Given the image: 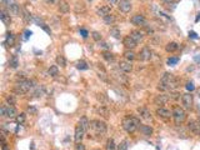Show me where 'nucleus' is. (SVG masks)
<instances>
[{"mask_svg":"<svg viewBox=\"0 0 200 150\" xmlns=\"http://www.w3.org/2000/svg\"><path fill=\"white\" fill-rule=\"evenodd\" d=\"M175 88H178V79L173 74L165 73L161 76L158 89L161 90V91H169V90H173Z\"/></svg>","mask_w":200,"mask_h":150,"instance_id":"1","label":"nucleus"},{"mask_svg":"<svg viewBox=\"0 0 200 150\" xmlns=\"http://www.w3.org/2000/svg\"><path fill=\"white\" fill-rule=\"evenodd\" d=\"M140 120L135 116H131V115H128L123 119V128L126 133L129 134H133L135 133V131L140 128Z\"/></svg>","mask_w":200,"mask_h":150,"instance_id":"2","label":"nucleus"},{"mask_svg":"<svg viewBox=\"0 0 200 150\" xmlns=\"http://www.w3.org/2000/svg\"><path fill=\"white\" fill-rule=\"evenodd\" d=\"M89 129H92L95 135H98V136L101 138L106 133L108 127H106V124L104 121H101V120H92V121H90Z\"/></svg>","mask_w":200,"mask_h":150,"instance_id":"3","label":"nucleus"},{"mask_svg":"<svg viewBox=\"0 0 200 150\" xmlns=\"http://www.w3.org/2000/svg\"><path fill=\"white\" fill-rule=\"evenodd\" d=\"M34 84H35L34 80H29V79H25V80H23V81H18L15 88H14V93L20 94V95L21 94H25V93H28L29 90L34 86Z\"/></svg>","mask_w":200,"mask_h":150,"instance_id":"4","label":"nucleus"},{"mask_svg":"<svg viewBox=\"0 0 200 150\" xmlns=\"http://www.w3.org/2000/svg\"><path fill=\"white\" fill-rule=\"evenodd\" d=\"M173 118H174V121L175 124H183L185 121L186 119V114H185V110L183 109V108L180 106H174L173 108Z\"/></svg>","mask_w":200,"mask_h":150,"instance_id":"5","label":"nucleus"},{"mask_svg":"<svg viewBox=\"0 0 200 150\" xmlns=\"http://www.w3.org/2000/svg\"><path fill=\"white\" fill-rule=\"evenodd\" d=\"M0 114H1V116H5V118H16L18 116V113H16V109L13 106V105H1V108H0Z\"/></svg>","mask_w":200,"mask_h":150,"instance_id":"6","label":"nucleus"},{"mask_svg":"<svg viewBox=\"0 0 200 150\" xmlns=\"http://www.w3.org/2000/svg\"><path fill=\"white\" fill-rule=\"evenodd\" d=\"M130 23L135 26H145L147 25V19L141 14H135L130 18Z\"/></svg>","mask_w":200,"mask_h":150,"instance_id":"7","label":"nucleus"},{"mask_svg":"<svg viewBox=\"0 0 200 150\" xmlns=\"http://www.w3.org/2000/svg\"><path fill=\"white\" fill-rule=\"evenodd\" d=\"M193 103H194V100H193V95L190 93H186V94L181 95V104H183L184 109H191Z\"/></svg>","mask_w":200,"mask_h":150,"instance_id":"8","label":"nucleus"},{"mask_svg":"<svg viewBox=\"0 0 200 150\" xmlns=\"http://www.w3.org/2000/svg\"><path fill=\"white\" fill-rule=\"evenodd\" d=\"M85 133H86V130L84 129V127L80 124V123H78L76 124V127H75V134H74V140L76 141V143H80L81 141V139L84 138V135H85Z\"/></svg>","mask_w":200,"mask_h":150,"instance_id":"9","label":"nucleus"},{"mask_svg":"<svg viewBox=\"0 0 200 150\" xmlns=\"http://www.w3.org/2000/svg\"><path fill=\"white\" fill-rule=\"evenodd\" d=\"M139 60H141V61H149V60L153 58V51H151L148 46H144L143 49L139 53Z\"/></svg>","mask_w":200,"mask_h":150,"instance_id":"10","label":"nucleus"},{"mask_svg":"<svg viewBox=\"0 0 200 150\" xmlns=\"http://www.w3.org/2000/svg\"><path fill=\"white\" fill-rule=\"evenodd\" d=\"M188 129H189L190 133H193L194 135H200V121L190 120V121L188 123Z\"/></svg>","mask_w":200,"mask_h":150,"instance_id":"11","label":"nucleus"},{"mask_svg":"<svg viewBox=\"0 0 200 150\" xmlns=\"http://www.w3.org/2000/svg\"><path fill=\"white\" fill-rule=\"evenodd\" d=\"M169 100H170L169 95H166V94H159V95H156V97L154 98V104L158 105V106H163V105H165Z\"/></svg>","mask_w":200,"mask_h":150,"instance_id":"12","label":"nucleus"},{"mask_svg":"<svg viewBox=\"0 0 200 150\" xmlns=\"http://www.w3.org/2000/svg\"><path fill=\"white\" fill-rule=\"evenodd\" d=\"M118 8L122 13L128 14L131 10V4H130V1H128V0H120V1L118 3Z\"/></svg>","mask_w":200,"mask_h":150,"instance_id":"13","label":"nucleus"},{"mask_svg":"<svg viewBox=\"0 0 200 150\" xmlns=\"http://www.w3.org/2000/svg\"><path fill=\"white\" fill-rule=\"evenodd\" d=\"M156 115L159 118H161V119H169L170 116H173V113L169 109H165V108L160 106V108H158V109H156Z\"/></svg>","mask_w":200,"mask_h":150,"instance_id":"14","label":"nucleus"},{"mask_svg":"<svg viewBox=\"0 0 200 150\" xmlns=\"http://www.w3.org/2000/svg\"><path fill=\"white\" fill-rule=\"evenodd\" d=\"M138 113H139V115H140L141 119L144 120H147V121H151V119H153V116H151V113L149 109H147V108H138Z\"/></svg>","mask_w":200,"mask_h":150,"instance_id":"15","label":"nucleus"},{"mask_svg":"<svg viewBox=\"0 0 200 150\" xmlns=\"http://www.w3.org/2000/svg\"><path fill=\"white\" fill-rule=\"evenodd\" d=\"M123 44L125 45V48H126L128 50H133V49H134V48L138 45V43L130 37V35H128V37H125V38L123 39Z\"/></svg>","mask_w":200,"mask_h":150,"instance_id":"16","label":"nucleus"},{"mask_svg":"<svg viewBox=\"0 0 200 150\" xmlns=\"http://www.w3.org/2000/svg\"><path fill=\"white\" fill-rule=\"evenodd\" d=\"M119 69L124 71V73H130V71L133 70V65L130 61H128V60H122V61L119 63Z\"/></svg>","mask_w":200,"mask_h":150,"instance_id":"17","label":"nucleus"},{"mask_svg":"<svg viewBox=\"0 0 200 150\" xmlns=\"http://www.w3.org/2000/svg\"><path fill=\"white\" fill-rule=\"evenodd\" d=\"M110 11H111V8L109 7V5H101L100 8L96 9V14L101 18H105L106 15L110 14Z\"/></svg>","mask_w":200,"mask_h":150,"instance_id":"18","label":"nucleus"},{"mask_svg":"<svg viewBox=\"0 0 200 150\" xmlns=\"http://www.w3.org/2000/svg\"><path fill=\"white\" fill-rule=\"evenodd\" d=\"M8 13L10 14V15H14V16H18L20 14V7L16 3H11L9 7H8Z\"/></svg>","mask_w":200,"mask_h":150,"instance_id":"19","label":"nucleus"},{"mask_svg":"<svg viewBox=\"0 0 200 150\" xmlns=\"http://www.w3.org/2000/svg\"><path fill=\"white\" fill-rule=\"evenodd\" d=\"M0 19H1V21L5 24V25H10L11 18H10V14L5 9H1V11H0Z\"/></svg>","mask_w":200,"mask_h":150,"instance_id":"20","label":"nucleus"},{"mask_svg":"<svg viewBox=\"0 0 200 150\" xmlns=\"http://www.w3.org/2000/svg\"><path fill=\"white\" fill-rule=\"evenodd\" d=\"M129 35L136 41V43H140V41H143V39H144V33L140 31V30H133V31H130Z\"/></svg>","mask_w":200,"mask_h":150,"instance_id":"21","label":"nucleus"},{"mask_svg":"<svg viewBox=\"0 0 200 150\" xmlns=\"http://www.w3.org/2000/svg\"><path fill=\"white\" fill-rule=\"evenodd\" d=\"M139 130H140V133H141L143 135H145V136L153 135V128H151L150 125H140Z\"/></svg>","mask_w":200,"mask_h":150,"instance_id":"22","label":"nucleus"},{"mask_svg":"<svg viewBox=\"0 0 200 150\" xmlns=\"http://www.w3.org/2000/svg\"><path fill=\"white\" fill-rule=\"evenodd\" d=\"M5 44H7L8 46H10V48L15 45V34H14V33H8V34H7Z\"/></svg>","mask_w":200,"mask_h":150,"instance_id":"23","label":"nucleus"},{"mask_svg":"<svg viewBox=\"0 0 200 150\" xmlns=\"http://www.w3.org/2000/svg\"><path fill=\"white\" fill-rule=\"evenodd\" d=\"M96 113L100 114L103 118H109V116H110V111H109V109H108L106 106H104V105L99 106L98 109H96Z\"/></svg>","mask_w":200,"mask_h":150,"instance_id":"24","label":"nucleus"},{"mask_svg":"<svg viewBox=\"0 0 200 150\" xmlns=\"http://www.w3.org/2000/svg\"><path fill=\"white\" fill-rule=\"evenodd\" d=\"M179 49V44L175 43V41H170V43H168V45L165 46V50L168 53H175Z\"/></svg>","mask_w":200,"mask_h":150,"instance_id":"25","label":"nucleus"},{"mask_svg":"<svg viewBox=\"0 0 200 150\" xmlns=\"http://www.w3.org/2000/svg\"><path fill=\"white\" fill-rule=\"evenodd\" d=\"M59 11L60 13H63V14H65V13H68L69 11V9H70V7H69V4L66 3V1H64V0H60L59 1Z\"/></svg>","mask_w":200,"mask_h":150,"instance_id":"26","label":"nucleus"},{"mask_svg":"<svg viewBox=\"0 0 200 150\" xmlns=\"http://www.w3.org/2000/svg\"><path fill=\"white\" fill-rule=\"evenodd\" d=\"M45 86L44 85H40V86H38L35 89V91L33 93V95L35 98H40V97H43V95H45Z\"/></svg>","mask_w":200,"mask_h":150,"instance_id":"27","label":"nucleus"},{"mask_svg":"<svg viewBox=\"0 0 200 150\" xmlns=\"http://www.w3.org/2000/svg\"><path fill=\"white\" fill-rule=\"evenodd\" d=\"M110 35L113 38H115V39H120L122 38V33H120V29L119 28H116V26H113V28H110Z\"/></svg>","mask_w":200,"mask_h":150,"instance_id":"28","label":"nucleus"},{"mask_svg":"<svg viewBox=\"0 0 200 150\" xmlns=\"http://www.w3.org/2000/svg\"><path fill=\"white\" fill-rule=\"evenodd\" d=\"M124 58L128 60V61H133V60H135L136 55H135V53L133 51V50H126L124 53Z\"/></svg>","mask_w":200,"mask_h":150,"instance_id":"29","label":"nucleus"},{"mask_svg":"<svg viewBox=\"0 0 200 150\" xmlns=\"http://www.w3.org/2000/svg\"><path fill=\"white\" fill-rule=\"evenodd\" d=\"M9 67L11 69H16L18 67H19V59H18L16 55H14L13 58L10 59V61H9Z\"/></svg>","mask_w":200,"mask_h":150,"instance_id":"30","label":"nucleus"},{"mask_svg":"<svg viewBox=\"0 0 200 150\" xmlns=\"http://www.w3.org/2000/svg\"><path fill=\"white\" fill-rule=\"evenodd\" d=\"M101 55H103V58H104L108 63L114 61V59H115V58H114V54H113V53H110V51H104V53L101 54Z\"/></svg>","mask_w":200,"mask_h":150,"instance_id":"31","label":"nucleus"},{"mask_svg":"<svg viewBox=\"0 0 200 150\" xmlns=\"http://www.w3.org/2000/svg\"><path fill=\"white\" fill-rule=\"evenodd\" d=\"M116 149V145H115V141L114 139H108L106 140V145H105V150H115Z\"/></svg>","mask_w":200,"mask_h":150,"instance_id":"32","label":"nucleus"},{"mask_svg":"<svg viewBox=\"0 0 200 150\" xmlns=\"http://www.w3.org/2000/svg\"><path fill=\"white\" fill-rule=\"evenodd\" d=\"M5 101H7L8 105H15V103H16L15 95H11V94L7 95V97H5Z\"/></svg>","mask_w":200,"mask_h":150,"instance_id":"33","label":"nucleus"},{"mask_svg":"<svg viewBox=\"0 0 200 150\" xmlns=\"http://www.w3.org/2000/svg\"><path fill=\"white\" fill-rule=\"evenodd\" d=\"M79 123H80L83 127H84V129H85L86 131H88V129H89V127H90V121L88 120V118L86 116H83V118H80V120H79Z\"/></svg>","mask_w":200,"mask_h":150,"instance_id":"34","label":"nucleus"},{"mask_svg":"<svg viewBox=\"0 0 200 150\" xmlns=\"http://www.w3.org/2000/svg\"><path fill=\"white\" fill-rule=\"evenodd\" d=\"M55 60H56V65H60L62 68H65V67H66V60H65V58H64L63 55H58Z\"/></svg>","mask_w":200,"mask_h":150,"instance_id":"35","label":"nucleus"},{"mask_svg":"<svg viewBox=\"0 0 200 150\" xmlns=\"http://www.w3.org/2000/svg\"><path fill=\"white\" fill-rule=\"evenodd\" d=\"M48 73H49V75H50V76L55 78V76L59 74V69H58L56 65H53V67H50V68H49V71H48Z\"/></svg>","mask_w":200,"mask_h":150,"instance_id":"36","label":"nucleus"},{"mask_svg":"<svg viewBox=\"0 0 200 150\" xmlns=\"http://www.w3.org/2000/svg\"><path fill=\"white\" fill-rule=\"evenodd\" d=\"M76 68H78L79 70H86L89 67H88V64L84 61V60H79V61L76 63Z\"/></svg>","mask_w":200,"mask_h":150,"instance_id":"37","label":"nucleus"},{"mask_svg":"<svg viewBox=\"0 0 200 150\" xmlns=\"http://www.w3.org/2000/svg\"><path fill=\"white\" fill-rule=\"evenodd\" d=\"M103 19H104V21L108 24V25H111V24H114V21H115V16L113 14H109L105 18H103Z\"/></svg>","mask_w":200,"mask_h":150,"instance_id":"38","label":"nucleus"},{"mask_svg":"<svg viewBox=\"0 0 200 150\" xmlns=\"http://www.w3.org/2000/svg\"><path fill=\"white\" fill-rule=\"evenodd\" d=\"M25 119H26V115L24 113H21V114H18V116L15 118V120H16V123L18 124H23V123H25Z\"/></svg>","mask_w":200,"mask_h":150,"instance_id":"39","label":"nucleus"},{"mask_svg":"<svg viewBox=\"0 0 200 150\" xmlns=\"http://www.w3.org/2000/svg\"><path fill=\"white\" fill-rule=\"evenodd\" d=\"M128 148H129V141L125 139V140H123L122 143L119 144L118 150H128Z\"/></svg>","mask_w":200,"mask_h":150,"instance_id":"40","label":"nucleus"},{"mask_svg":"<svg viewBox=\"0 0 200 150\" xmlns=\"http://www.w3.org/2000/svg\"><path fill=\"white\" fill-rule=\"evenodd\" d=\"M179 58L177 56V58H169L168 60H166V64L168 65H170V67H173V65H177L178 63H179Z\"/></svg>","mask_w":200,"mask_h":150,"instance_id":"41","label":"nucleus"},{"mask_svg":"<svg viewBox=\"0 0 200 150\" xmlns=\"http://www.w3.org/2000/svg\"><path fill=\"white\" fill-rule=\"evenodd\" d=\"M23 14H24V15H23V19H24V20H25L26 23H30V21H32V20H33V18H32V15H30V14L28 13V11H26V10H24V11H23Z\"/></svg>","mask_w":200,"mask_h":150,"instance_id":"42","label":"nucleus"},{"mask_svg":"<svg viewBox=\"0 0 200 150\" xmlns=\"http://www.w3.org/2000/svg\"><path fill=\"white\" fill-rule=\"evenodd\" d=\"M180 93H178V91H173V93H170V95H169V98H170V100H178V99H180Z\"/></svg>","mask_w":200,"mask_h":150,"instance_id":"43","label":"nucleus"},{"mask_svg":"<svg viewBox=\"0 0 200 150\" xmlns=\"http://www.w3.org/2000/svg\"><path fill=\"white\" fill-rule=\"evenodd\" d=\"M92 37H93V39H94L95 41H100V40H101V34H100L99 31H93V33H92Z\"/></svg>","mask_w":200,"mask_h":150,"instance_id":"44","label":"nucleus"},{"mask_svg":"<svg viewBox=\"0 0 200 150\" xmlns=\"http://www.w3.org/2000/svg\"><path fill=\"white\" fill-rule=\"evenodd\" d=\"M185 88H186L188 91H190V93L195 90V85H194V83H193V81H189V83H188L186 85H185Z\"/></svg>","mask_w":200,"mask_h":150,"instance_id":"45","label":"nucleus"},{"mask_svg":"<svg viewBox=\"0 0 200 150\" xmlns=\"http://www.w3.org/2000/svg\"><path fill=\"white\" fill-rule=\"evenodd\" d=\"M99 46L103 48V49H106V50L110 49V45H109L108 43H105V41H99Z\"/></svg>","mask_w":200,"mask_h":150,"instance_id":"46","label":"nucleus"},{"mask_svg":"<svg viewBox=\"0 0 200 150\" xmlns=\"http://www.w3.org/2000/svg\"><path fill=\"white\" fill-rule=\"evenodd\" d=\"M28 113L32 114V115H36L38 110H36V108H34V106H29V108H28Z\"/></svg>","mask_w":200,"mask_h":150,"instance_id":"47","label":"nucleus"},{"mask_svg":"<svg viewBox=\"0 0 200 150\" xmlns=\"http://www.w3.org/2000/svg\"><path fill=\"white\" fill-rule=\"evenodd\" d=\"M75 150H85V145L80 141V143H76V145H75Z\"/></svg>","mask_w":200,"mask_h":150,"instance_id":"48","label":"nucleus"},{"mask_svg":"<svg viewBox=\"0 0 200 150\" xmlns=\"http://www.w3.org/2000/svg\"><path fill=\"white\" fill-rule=\"evenodd\" d=\"M80 35L81 37L85 39V38H88V35H89V33H88V30L86 29H80Z\"/></svg>","mask_w":200,"mask_h":150,"instance_id":"49","label":"nucleus"},{"mask_svg":"<svg viewBox=\"0 0 200 150\" xmlns=\"http://www.w3.org/2000/svg\"><path fill=\"white\" fill-rule=\"evenodd\" d=\"M32 31H30V30H25V33H24V35H25V37H24V39H25V40H28L30 37H32Z\"/></svg>","mask_w":200,"mask_h":150,"instance_id":"50","label":"nucleus"},{"mask_svg":"<svg viewBox=\"0 0 200 150\" xmlns=\"http://www.w3.org/2000/svg\"><path fill=\"white\" fill-rule=\"evenodd\" d=\"M189 38H191V39H199L198 34L195 31H189Z\"/></svg>","mask_w":200,"mask_h":150,"instance_id":"51","label":"nucleus"},{"mask_svg":"<svg viewBox=\"0 0 200 150\" xmlns=\"http://www.w3.org/2000/svg\"><path fill=\"white\" fill-rule=\"evenodd\" d=\"M1 3H3V5H4V7H9V5L11 4V3H13V0H1Z\"/></svg>","mask_w":200,"mask_h":150,"instance_id":"52","label":"nucleus"},{"mask_svg":"<svg viewBox=\"0 0 200 150\" xmlns=\"http://www.w3.org/2000/svg\"><path fill=\"white\" fill-rule=\"evenodd\" d=\"M44 1H45L46 4H55L56 1H59V0H44Z\"/></svg>","mask_w":200,"mask_h":150,"instance_id":"53","label":"nucleus"},{"mask_svg":"<svg viewBox=\"0 0 200 150\" xmlns=\"http://www.w3.org/2000/svg\"><path fill=\"white\" fill-rule=\"evenodd\" d=\"M108 3H110V4H116V3H119L118 0H106Z\"/></svg>","mask_w":200,"mask_h":150,"instance_id":"54","label":"nucleus"},{"mask_svg":"<svg viewBox=\"0 0 200 150\" xmlns=\"http://www.w3.org/2000/svg\"><path fill=\"white\" fill-rule=\"evenodd\" d=\"M163 1H164V3H171L173 0H163Z\"/></svg>","mask_w":200,"mask_h":150,"instance_id":"55","label":"nucleus"},{"mask_svg":"<svg viewBox=\"0 0 200 150\" xmlns=\"http://www.w3.org/2000/svg\"><path fill=\"white\" fill-rule=\"evenodd\" d=\"M199 20H200V13H199V16L196 18V21H199Z\"/></svg>","mask_w":200,"mask_h":150,"instance_id":"56","label":"nucleus"},{"mask_svg":"<svg viewBox=\"0 0 200 150\" xmlns=\"http://www.w3.org/2000/svg\"><path fill=\"white\" fill-rule=\"evenodd\" d=\"M88 1H93V0H88Z\"/></svg>","mask_w":200,"mask_h":150,"instance_id":"57","label":"nucleus"},{"mask_svg":"<svg viewBox=\"0 0 200 150\" xmlns=\"http://www.w3.org/2000/svg\"><path fill=\"white\" fill-rule=\"evenodd\" d=\"M94 150H99V149H94Z\"/></svg>","mask_w":200,"mask_h":150,"instance_id":"58","label":"nucleus"}]
</instances>
